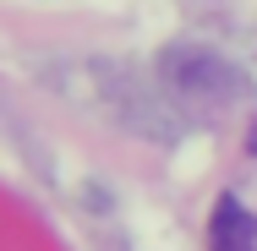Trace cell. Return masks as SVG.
Returning <instances> with one entry per match:
<instances>
[{
	"mask_svg": "<svg viewBox=\"0 0 257 251\" xmlns=\"http://www.w3.org/2000/svg\"><path fill=\"white\" fill-rule=\"evenodd\" d=\"M164 82L181 104H192L197 115H230L235 104L252 99V82L246 71H235L219 50H203V44H175L164 55Z\"/></svg>",
	"mask_w": 257,
	"mask_h": 251,
	"instance_id": "6da1fadb",
	"label": "cell"
},
{
	"mask_svg": "<svg viewBox=\"0 0 257 251\" xmlns=\"http://www.w3.org/2000/svg\"><path fill=\"white\" fill-rule=\"evenodd\" d=\"M208 251H257V218L241 197L213 202V218H208Z\"/></svg>",
	"mask_w": 257,
	"mask_h": 251,
	"instance_id": "7a4b0ae2",
	"label": "cell"
},
{
	"mask_svg": "<svg viewBox=\"0 0 257 251\" xmlns=\"http://www.w3.org/2000/svg\"><path fill=\"white\" fill-rule=\"evenodd\" d=\"M252 153H257V126H252Z\"/></svg>",
	"mask_w": 257,
	"mask_h": 251,
	"instance_id": "3957f363",
	"label": "cell"
}]
</instances>
